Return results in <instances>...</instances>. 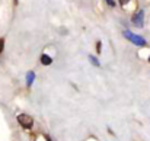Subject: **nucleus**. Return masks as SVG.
I'll return each instance as SVG.
<instances>
[{"mask_svg":"<svg viewBox=\"0 0 150 141\" xmlns=\"http://www.w3.org/2000/svg\"><path fill=\"white\" fill-rule=\"evenodd\" d=\"M18 122H19L23 128H31V127L34 125V119H32L29 115H26V114L19 115V116H18Z\"/></svg>","mask_w":150,"mask_h":141,"instance_id":"nucleus-2","label":"nucleus"},{"mask_svg":"<svg viewBox=\"0 0 150 141\" xmlns=\"http://www.w3.org/2000/svg\"><path fill=\"white\" fill-rule=\"evenodd\" d=\"M41 63H42L44 66H50L51 63H52V58H51L50 55H47V54H42V55H41Z\"/></svg>","mask_w":150,"mask_h":141,"instance_id":"nucleus-4","label":"nucleus"},{"mask_svg":"<svg viewBox=\"0 0 150 141\" xmlns=\"http://www.w3.org/2000/svg\"><path fill=\"white\" fill-rule=\"evenodd\" d=\"M3 48H4V41H3V39L0 38V52L3 51Z\"/></svg>","mask_w":150,"mask_h":141,"instance_id":"nucleus-7","label":"nucleus"},{"mask_svg":"<svg viewBox=\"0 0 150 141\" xmlns=\"http://www.w3.org/2000/svg\"><path fill=\"white\" fill-rule=\"evenodd\" d=\"M89 60L92 61V64H93V66H96V67H99V61H98V58H95L93 55H89Z\"/></svg>","mask_w":150,"mask_h":141,"instance_id":"nucleus-6","label":"nucleus"},{"mask_svg":"<svg viewBox=\"0 0 150 141\" xmlns=\"http://www.w3.org/2000/svg\"><path fill=\"white\" fill-rule=\"evenodd\" d=\"M133 23L137 26V28H142L143 23H144V12L143 10H139L134 16H133Z\"/></svg>","mask_w":150,"mask_h":141,"instance_id":"nucleus-3","label":"nucleus"},{"mask_svg":"<svg viewBox=\"0 0 150 141\" xmlns=\"http://www.w3.org/2000/svg\"><path fill=\"white\" fill-rule=\"evenodd\" d=\"M124 37H125L127 39H130L133 44L139 45V47H144V45H146V39H144L143 37H139V35H136V34H133V32H130V31H124Z\"/></svg>","mask_w":150,"mask_h":141,"instance_id":"nucleus-1","label":"nucleus"},{"mask_svg":"<svg viewBox=\"0 0 150 141\" xmlns=\"http://www.w3.org/2000/svg\"><path fill=\"white\" fill-rule=\"evenodd\" d=\"M149 63H150V57H149Z\"/></svg>","mask_w":150,"mask_h":141,"instance_id":"nucleus-11","label":"nucleus"},{"mask_svg":"<svg viewBox=\"0 0 150 141\" xmlns=\"http://www.w3.org/2000/svg\"><path fill=\"white\" fill-rule=\"evenodd\" d=\"M106 3H108L109 6H114V4H115V3H114V0H106Z\"/></svg>","mask_w":150,"mask_h":141,"instance_id":"nucleus-8","label":"nucleus"},{"mask_svg":"<svg viewBox=\"0 0 150 141\" xmlns=\"http://www.w3.org/2000/svg\"><path fill=\"white\" fill-rule=\"evenodd\" d=\"M128 1H130V0H120V3H121V4H127Z\"/></svg>","mask_w":150,"mask_h":141,"instance_id":"nucleus-9","label":"nucleus"},{"mask_svg":"<svg viewBox=\"0 0 150 141\" xmlns=\"http://www.w3.org/2000/svg\"><path fill=\"white\" fill-rule=\"evenodd\" d=\"M45 138H47V141H51V138H50V137H45Z\"/></svg>","mask_w":150,"mask_h":141,"instance_id":"nucleus-10","label":"nucleus"},{"mask_svg":"<svg viewBox=\"0 0 150 141\" xmlns=\"http://www.w3.org/2000/svg\"><path fill=\"white\" fill-rule=\"evenodd\" d=\"M34 79H35V73H34V71H29V73L26 74V85L31 86V85L34 83Z\"/></svg>","mask_w":150,"mask_h":141,"instance_id":"nucleus-5","label":"nucleus"}]
</instances>
